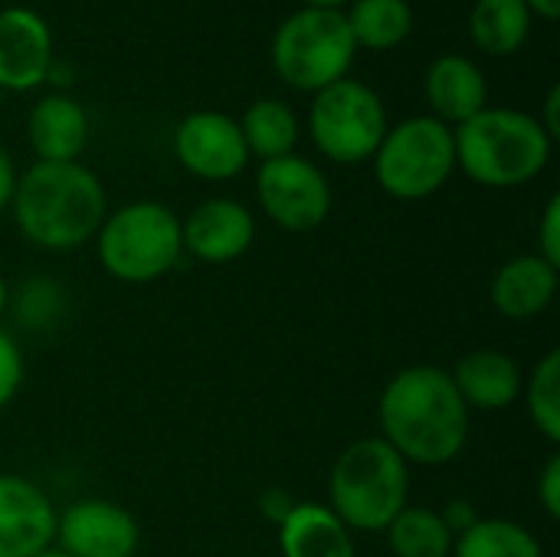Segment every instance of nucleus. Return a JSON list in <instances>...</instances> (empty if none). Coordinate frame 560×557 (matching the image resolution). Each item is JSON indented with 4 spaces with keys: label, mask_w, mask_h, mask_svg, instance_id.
I'll return each instance as SVG.
<instances>
[{
    "label": "nucleus",
    "mask_w": 560,
    "mask_h": 557,
    "mask_svg": "<svg viewBox=\"0 0 560 557\" xmlns=\"http://www.w3.org/2000/svg\"><path fill=\"white\" fill-rule=\"evenodd\" d=\"M381 440L410 466H446L469 440V407L446 368H400L377 397Z\"/></svg>",
    "instance_id": "f257e3e1"
},
{
    "label": "nucleus",
    "mask_w": 560,
    "mask_h": 557,
    "mask_svg": "<svg viewBox=\"0 0 560 557\" xmlns=\"http://www.w3.org/2000/svg\"><path fill=\"white\" fill-rule=\"evenodd\" d=\"M10 207L20 233L52 253L85 246L108 213L102 181L79 161H36L16 177Z\"/></svg>",
    "instance_id": "f03ea898"
},
{
    "label": "nucleus",
    "mask_w": 560,
    "mask_h": 557,
    "mask_svg": "<svg viewBox=\"0 0 560 557\" xmlns=\"http://www.w3.org/2000/svg\"><path fill=\"white\" fill-rule=\"evenodd\" d=\"M456 164L482 187H522L551 161V138L518 108H482L453 131Z\"/></svg>",
    "instance_id": "7ed1b4c3"
},
{
    "label": "nucleus",
    "mask_w": 560,
    "mask_h": 557,
    "mask_svg": "<svg viewBox=\"0 0 560 557\" xmlns=\"http://www.w3.org/2000/svg\"><path fill=\"white\" fill-rule=\"evenodd\" d=\"M410 466L381 437L354 440L341 450L328 479V509L348 532H387L407 509Z\"/></svg>",
    "instance_id": "20e7f679"
},
{
    "label": "nucleus",
    "mask_w": 560,
    "mask_h": 557,
    "mask_svg": "<svg viewBox=\"0 0 560 557\" xmlns=\"http://www.w3.org/2000/svg\"><path fill=\"white\" fill-rule=\"evenodd\" d=\"M95 253L102 269L128 286H144L167 276L180 253V220L158 200H135L105 213L95 233Z\"/></svg>",
    "instance_id": "39448f33"
},
{
    "label": "nucleus",
    "mask_w": 560,
    "mask_h": 557,
    "mask_svg": "<svg viewBox=\"0 0 560 557\" xmlns=\"http://www.w3.org/2000/svg\"><path fill=\"white\" fill-rule=\"evenodd\" d=\"M358 53L351 26L338 10L305 7L292 13L272 39L276 72L302 92H322L345 79Z\"/></svg>",
    "instance_id": "423d86ee"
},
{
    "label": "nucleus",
    "mask_w": 560,
    "mask_h": 557,
    "mask_svg": "<svg viewBox=\"0 0 560 557\" xmlns=\"http://www.w3.org/2000/svg\"><path fill=\"white\" fill-rule=\"evenodd\" d=\"M456 167L453 128L440 118L417 115L390 128L374 151V174L384 194L397 200H423L436 194Z\"/></svg>",
    "instance_id": "0eeeda50"
},
{
    "label": "nucleus",
    "mask_w": 560,
    "mask_h": 557,
    "mask_svg": "<svg viewBox=\"0 0 560 557\" xmlns=\"http://www.w3.org/2000/svg\"><path fill=\"white\" fill-rule=\"evenodd\" d=\"M315 148L335 164H358L374 158L387 135V112L381 95L354 79H338L322 89L308 112Z\"/></svg>",
    "instance_id": "6e6552de"
},
{
    "label": "nucleus",
    "mask_w": 560,
    "mask_h": 557,
    "mask_svg": "<svg viewBox=\"0 0 560 557\" xmlns=\"http://www.w3.org/2000/svg\"><path fill=\"white\" fill-rule=\"evenodd\" d=\"M256 197L266 217L292 233H308L322 227L331 213L328 177L299 154L262 161L256 174Z\"/></svg>",
    "instance_id": "1a4fd4ad"
},
{
    "label": "nucleus",
    "mask_w": 560,
    "mask_h": 557,
    "mask_svg": "<svg viewBox=\"0 0 560 557\" xmlns=\"http://www.w3.org/2000/svg\"><path fill=\"white\" fill-rule=\"evenodd\" d=\"M52 542L69 557H135L141 529L128 509L108 499H79L56 515Z\"/></svg>",
    "instance_id": "9d476101"
},
{
    "label": "nucleus",
    "mask_w": 560,
    "mask_h": 557,
    "mask_svg": "<svg viewBox=\"0 0 560 557\" xmlns=\"http://www.w3.org/2000/svg\"><path fill=\"white\" fill-rule=\"evenodd\" d=\"M177 161L203 181H230L249 164V151L233 121L223 112H194L177 125L174 135Z\"/></svg>",
    "instance_id": "9b49d317"
},
{
    "label": "nucleus",
    "mask_w": 560,
    "mask_h": 557,
    "mask_svg": "<svg viewBox=\"0 0 560 557\" xmlns=\"http://www.w3.org/2000/svg\"><path fill=\"white\" fill-rule=\"evenodd\" d=\"M56 515L36 483L0 473V557H36L52 548Z\"/></svg>",
    "instance_id": "f8f14e48"
},
{
    "label": "nucleus",
    "mask_w": 560,
    "mask_h": 557,
    "mask_svg": "<svg viewBox=\"0 0 560 557\" xmlns=\"http://www.w3.org/2000/svg\"><path fill=\"white\" fill-rule=\"evenodd\" d=\"M253 240H256L253 213L230 197L203 200L200 207H194L187 220H180L184 253L210 266H226L240 259L253 246Z\"/></svg>",
    "instance_id": "ddd939ff"
},
{
    "label": "nucleus",
    "mask_w": 560,
    "mask_h": 557,
    "mask_svg": "<svg viewBox=\"0 0 560 557\" xmlns=\"http://www.w3.org/2000/svg\"><path fill=\"white\" fill-rule=\"evenodd\" d=\"M52 36L43 16L26 7L0 10V89L26 92L49 76Z\"/></svg>",
    "instance_id": "4468645a"
},
{
    "label": "nucleus",
    "mask_w": 560,
    "mask_h": 557,
    "mask_svg": "<svg viewBox=\"0 0 560 557\" xmlns=\"http://www.w3.org/2000/svg\"><path fill=\"white\" fill-rule=\"evenodd\" d=\"M558 266L545 263L538 253L512 256L492 276V305L502 318L532 322L538 318L558 295Z\"/></svg>",
    "instance_id": "2eb2a0df"
},
{
    "label": "nucleus",
    "mask_w": 560,
    "mask_h": 557,
    "mask_svg": "<svg viewBox=\"0 0 560 557\" xmlns=\"http://www.w3.org/2000/svg\"><path fill=\"white\" fill-rule=\"evenodd\" d=\"M459 397L469 410H505L522 397V368L515 358L495 348H476L450 371Z\"/></svg>",
    "instance_id": "dca6fc26"
},
{
    "label": "nucleus",
    "mask_w": 560,
    "mask_h": 557,
    "mask_svg": "<svg viewBox=\"0 0 560 557\" xmlns=\"http://www.w3.org/2000/svg\"><path fill=\"white\" fill-rule=\"evenodd\" d=\"M26 135L39 161H75L89 144V115L69 95H46L33 105Z\"/></svg>",
    "instance_id": "f3484780"
},
{
    "label": "nucleus",
    "mask_w": 560,
    "mask_h": 557,
    "mask_svg": "<svg viewBox=\"0 0 560 557\" xmlns=\"http://www.w3.org/2000/svg\"><path fill=\"white\" fill-rule=\"evenodd\" d=\"M282 557H358L354 535L322 502H295L279 522Z\"/></svg>",
    "instance_id": "a211bd4d"
},
{
    "label": "nucleus",
    "mask_w": 560,
    "mask_h": 557,
    "mask_svg": "<svg viewBox=\"0 0 560 557\" xmlns=\"http://www.w3.org/2000/svg\"><path fill=\"white\" fill-rule=\"evenodd\" d=\"M489 89L482 69L466 56H440L427 72V102L443 125L469 121L486 108Z\"/></svg>",
    "instance_id": "6ab92c4d"
},
{
    "label": "nucleus",
    "mask_w": 560,
    "mask_h": 557,
    "mask_svg": "<svg viewBox=\"0 0 560 557\" xmlns=\"http://www.w3.org/2000/svg\"><path fill=\"white\" fill-rule=\"evenodd\" d=\"M532 26V10L525 0H476L472 7V43L492 56L515 53Z\"/></svg>",
    "instance_id": "aec40b11"
},
{
    "label": "nucleus",
    "mask_w": 560,
    "mask_h": 557,
    "mask_svg": "<svg viewBox=\"0 0 560 557\" xmlns=\"http://www.w3.org/2000/svg\"><path fill=\"white\" fill-rule=\"evenodd\" d=\"M240 131H243V141H246L249 154H259L262 161H272V158L292 154V148L299 141V118L285 102L262 98V102L246 108V115L240 121Z\"/></svg>",
    "instance_id": "412c9836"
},
{
    "label": "nucleus",
    "mask_w": 560,
    "mask_h": 557,
    "mask_svg": "<svg viewBox=\"0 0 560 557\" xmlns=\"http://www.w3.org/2000/svg\"><path fill=\"white\" fill-rule=\"evenodd\" d=\"M358 46L368 49H394L410 36L413 13L407 0H354L345 16Z\"/></svg>",
    "instance_id": "4be33fe9"
},
{
    "label": "nucleus",
    "mask_w": 560,
    "mask_h": 557,
    "mask_svg": "<svg viewBox=\"0 0 560 557\" xmlns=\"http://www.w3.org/2000/svg\"><path fill=\"white\" fill-rule=\"evenodd\" d=\"M387 545L394 557H450L453 555V535L443 525L440 512L423 506H407L390 525H387Z\"/></svg>",
    "instance_id": "5701e85b"
},
{
    "label": "nucleus",
    "mask_w": 560,
    "mask_h": 557,
    "mask_svg": "<svg viewBox=\"0 0 560 557\" xmlns=\"http://www.w3.org/2000/svg\"><path fill=\"white\" fill-rule=\"evenodd\" d=\"M450 557H545L541 542L518 522L479 519L453 542Z\"/></svg>",
    "instance_id": "b1692460"
},
{
    "label": "nucleus",
    "mask_w": 560,
    "mask_h": 557,
    "mask_svg": "<svg viewBox=\"0 0 560 557\" xmlns=\"http://www.w3.org/2000/svg\"><path fill=\"white\" fill-rule=\"evenodd\" d=\"M522 397L528 407V417L535 423V430L551 443H560V351H548L532 378L522 384Z\"/></svg>",
    "instance_id": "393cba45"
},
{
    "label": "nucleus",
    "mask_w": 560,
    "mask_h": 557,
    "mask_svg": "<svg viewBox=\"0 0 560 557\" xmlns=\"http://www.w3.org/2000/svg\"><path fill=\"white\" fill-rule=\"evenodd\" d=\"M20 384H23V355L16 341L0 328V410L16 397Z\"/></svg>",
    "instance_id": "a878e982"
},
{
    "label": "nucleus",
    "mask_w": 560,
    "mask_h": 557,
    "mask_svg": "<svg viewBox=\"0 0 560 557\" xmlns=\"http://www.w3.org/2000/svg\"><path fill=\"white\" fill-rule=\"evenodd\" d=\"M538 256L551 266L560 269V197L555 194L545 210H541V223H538Z\"/></svg>",
    "instance_id": "bb28decb"
},
{
    "label": "nucleus",
    "mask_w": 560,
    "mask_h": 557,
    "mask_svg": "<svg viewBox=\"0 0 560 557\" xmlns=\"http://www.w3.org/2000/svg\"><path fill=\"white\" fill-rule=\"evenodd\" d=\"M538 499L548 519H560V453H551V460L538 476Z\"/></svg>",
    "instance_id": "cd10ccee"
},
{
    "label": "nucleus",
    "mask_w": 560,
    "mask_h": 557,
    "mask_svg": "<svg viewBox=\"0 0 560 557\" xmlns=\"http://www.w3.org/2000/svg\"><path fill=\"white\" fill-rule=\"evenodd\" d=\"M440 519H443V525L450 529V535L453 538H459L463 532H469L482 515L476 512V506L469 502V499H453L443 512H440Z\"/></svg>",
    "instance_id": "c85d7f7f"
},
{
    "label": "nucleus",
    "mask_w": 560,
    "mask_h": 557,
    "mask_svg": "<svg viewBox=\"0 0 560 557\" xmlns=\"http://www.w3.org/2000/svg\"><path fill=\"white\" fill-rule=\"evenodd\" d=\"M292 509H295V499H289L282 489H269V492L262 496V512H266V519H272L276 525H279Z\"/></svg>",
    "instance_id": "c756f323"
},
{
    "label": "nucleus",
    "mask_w": 560,
    "mask_h": 557,
    "mask_svg": "<svg viewBox=\"0 0 560 557\" xmlns=\"http://www.w3.org/2000/svg\"><path fill=\"white\" fill-rule=\"evenodd\" d=\"M13 190H16V171H13V161H10V154L0 148V213L10 207V200H13Z\"/></svg>",
    "instance_id": "7c9ffc66"
},
{
    "label": "nucleus",
    "mask_w": 560,
    "mask_h": 557,
    "mask_svg": "<svg viewBox=\"0 0 560 557\" xmlns=\"http://www.w3.org/2000/svg\"><path fill=\"white\" fill-rule=\"evenodd\" d=\"M558 102H560V89L555 85L551 92H548V102H545V121H541V128L548 131V138L555 141L560 135V118H558Z\"/></svg>",
    "instance_id": "2f4dec72"
},
{
    "label": "nucleus",
    "mask_w": 560,
    "mask_h": 557,
    "mask_svg": "<svg viewBox=\"0 0 560 557\" xmlns=\"http://www.w3.org/2000/svg\"><path fill=\"white\" fill-rule=\"evenodd\" d=\"M528 10H535L545 20H558L560 16V0H525Z\"/></svg>",
    "instance_id": "473e14b6"
},
{
    "label": "nucleus",
    "mask_w": 560,
    "mask_h": 557,
    "mask_svg": "<svg viewBox=\"0 0 560 557\" xmlns=\"http://www.w3.org/2000/svg\"><path fill=\"white\" fill-rule=\"evenodd\" d=\"M305 7H318V10H338L345 0H302Z\"/></svg>",
    "instance_id": "72a5a7b5"
},
{
    "label": "nucleus",
    "mask_w": 560,
    "mask_h": 557,
    "mask_svg": "<svg viewBox=\"0 0 560 557\" xmlns=\"http://www.w3.org/2000/svg\"><path fill=\"white\" fill-rule=\"evenodd\" d=\"M7 302H10V289H7V282H3V276H0V315H3V309H7Z\"/></svg>",
    "instance_id": "f704fd0d"
},
{
    "label": "nucleus",
    "mask_w": 560,
    "mask_h": 557,
    "mask_svg": "<svg viewBox=\"0 0 560 557\" xmlns=\"http://www.w3.org/2000/svg\"><path fill=\"white\" fill-rule=\"evenodd\" d=\"M36 557H69V555H62V552H59V548L52 545V548H46V552H39V555H36Z\"/></svg>",
    "instance_id": "c9c22d12"
}]
</instances>
